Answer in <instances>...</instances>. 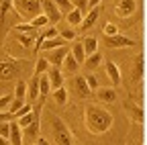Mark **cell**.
Returning <instances> with one entry per match:
<instances>
[{
    "instance_id": "cell-1",
    "label": "cell",
    "mask_w": 147,
    "mask_h": 145,
    "mask_svg": "<svg viewBox=\"0 0 147 145\" xmlns=\"http://www.w3.org/2000/svg\"><path fill=\"white\" fill-rule=\"evenodd\" d=\"M115 123L113 113H108L106 108H102L100 104L90 102L84 106V127L86 131L92 135H104L106 131H110V127Z\"/></svg>"
},
{
    "instance_id": "cell-2",
    "label": "cell",
    "mask_w": 147,
    "mask_h": 145,
    "mask_svg": "<svg viewBox=\"0 0 147 145\" xmlns=\"http://www.w3.org/2000/svg\"><path fill=\"white\" fill-rule=\"evenodd\" d=\"M12 6L18 12V16H23L25 21H33L39 14H43L41 8V0H12Z\"/></svg>"
},
{
    "instance_id": "cell-3",
    "label": "cell",
    "mask_w": 147,
    "mask_h": 145,
    "mask_svg": "<svg viewBox=\"0 0 147 145\" xmlns=\"http://www.w3.org/2000/svg\"><path fill=\"white\" fill-rule=\"evenodd\" d=\"M51 127H53V139L57 145H74V139H71V133L65 127V123L59 119V117H53L51 119Z\"/></svg>"
},
{
    "instance_id": "cell-4",
    "label": "cell",
    "mask_w": 147,
    "mask_h": 145,
    "mask_svg": "<svg viewBox=\"0 0 147 145\" xmlns=\"http://www.w3.org/2000/svg\"><path fill=\"white\" fill-rule=\"evenodd\" d=\"M102 43H104V47L106 49H123V47H133L135 45V41L133 39H129V37H125V35H104L102 37Z\"/></svg>"
},
{
    "instance_id": "cell-5",
    "label": "cell",
    "mask_w": 147,
    "mask_h": 145,
    "mask_svg": "<svg viewBox=\"0 0 147 145\" xmlns=\"http://www.w3.org/2000/svg\"><path fill=\"white\" fill-rule=\"evenodd\" d=\"M69 53V49H67V45L65 47H57V49H51V51H45V59L49 61V65H53V67H63V61H65V55Z\"/></svg>"
},
{
    "instance_id": "cell-6",
    "label": "cell",
    "mask_w": 147,
    "mask_h": 145,
    "mask_svg": "<svg viewBox=\"0 0 147 145\" xmlns=\"http://www.w3.org/2000/svg\"><path fill=\"white\" fill-rule=\"evenodd\" d=\"M115 12L121 19H131L137 12V0H117L115 2Z\"/></svg>"
},
{
    "instance_id": "cell-7",
    "label": "cell",
    "mask_w": 147,
    "mask_h": 145,
    "mask_svg": "<svg viewBox=\"0 0 147 145\" xmlns=\"http://www.w3.org/2000/svg\"><path fill=\"white\" fill-rule=\"evenodd\" d=\"M41 8H43V14L49 19L51 25H57L63 19V12L57 8V4H55L53 0H41Z\"/></svg>"
},
{
    "instance_id": "cell-8",
    "label": "cell",
    "mask_w": 147,
    "mask_h": 145,
    "mask_svg": "<svg viewBox=\"0 0 147 145\" xmlns=\"http://www.w3.org/2000/svg\"><path fill=\"white\" fill-rule=\"evenodd\" d=\"M21 76V67L12 61H0V80L2 82H10V80H18Z\"/></svg>"
},
{
    "instance_id": "cell-9",
    "label": "cell",
    "mask_w": 147,
    "mask_h": 145,
    "mask_svg": "<svg viewBox=\"0 0 147 145\" xmlns=\"http://www.w3.org/2000/svg\"><path fill=\"white\" fill-rule=\"evenodd\" d=\"M47 76H49V84H51V92H55V90L63 88L65 76L61 74V69H59V67H51V69L47 71Z\"/></svg>"
},
{
    "instance_id": "cell-10",
    "label": "cell",
    "mask_w": 147,
    "mask_h": 145,
    "mask_svg": "<svg viewBox=\"0 0 147 145\" xmlns=\"http://www.w3.org/2000/svg\"><path fill=\"white\" fill-rule=\"evenodd\" d=\"M27 86H29V90H27V100H29V104H35L37 98L41 96V92H39V76H33Z\"/></svg>"
},
{
    "instance_id": "cell-11",
    "label": "cell",
    "mask_w": 147,
    "mask_h": 145,
    "mask_svg": "<svg viewBox=\"0 0 147 145\" xmlns=\"http://www.w3.org/2000/svg\"><path fill=\"white\" fill-rule=\"evenodd\" d=\"M10 145H23V127L14 119L10 121Z\"/></svg>"
},
{
    "instance_id": "cell-12",
    "label": "cell",
    "mask_w": 147,
    "mask_h": 145,
    "mask_svg": "<svg viewBox=\"0 0 147 145\" xmlns=\"http://www.w3.org/2000/svg\"><path fill=\"white\" fill-rule=\"evenodd\" d=\"M55 37H59V29L55 27V25L45 27V29H43V33L39 35V39H37V51H39V47H41V43H43V41H47V39H55Z\"/></svg>"
},
{
    "instance_id": "cell-13",
    "label": "cell",
    "mask_w": 147,
    "mask_h": 145,
    "mask_svg": "<svg viewBox=\"0 0 147 145\" xmlns=\"http://www.w3.org/2000/svg\"><path fill=\"white\" fill-rule=\"evenodd\" d=\"M104 67H106V74H108L110 82H113L115 86H117V84H121L123 76H121V69H119V65H117L115 61H106V63H104Z\"/></svg>"
},
{
    "instance_id": "cell-14",
    "label": "cell",
    "mask_w": 147,
    "mask_h": 145,
    "mask_svg": "<svg viewBox=\"0 0 147 145\" xmlns=\"http://www.w3.org/2000/svg\"><path fill=\"white\" fill-rule=\"evenodd\" d=\"M67 45V41L63 39V37H55V39H47V41H43L41 43V47H39V51H51V49H57V47H65Z\"/></svg>"
},
{
    "instance_id": "cell-15",
    "label": "cell",
    "mask_w": 147,
    "mask_h": 145,
    "mask_svg": "<svg viewBox=\"0 0 147 145\" xmlns=\"http://www.w3.org/2000/svg\"><path fill=\"white\" fill-rule=\"evenodd\" d=\"M69 53L74 57H76V61L82 65L84 61H86V51H84V41H74V45H71V49H69Z\"/></svg>"
},
{
    "instance_id": "cell-16",
    "label": "cell",
    "mask_w": 147,
    "mask_h": 145,
    "mask_svg": "<svg viewBox=\"0 0 147 145\" xmlns=\"http://www.w3.org/2000/svg\"><path fill=\"white\" fill-rule=\"evenodd\" d=\"M98 14H100V10H98V8H90V10H88V14L84 16V21H82L80 29H82V31H88L92 25L98 21Z\"/></svg>"
},
{
    "instance_id": "cell-17",
    "label": "cell",
    "mask_w": 147,
    "mask_h": 145,
    "mask_svg": "<svg viewBox=\"0 0 147 145\" xmlns=\"http://www.w3.org/2000/svg\"><path fill=\"white\" fill-rule=\"evenodd\" d=\"M39 125H41V119H35L29 127L23 129V137H29L31 141L33 139H39Z\"/></svg>"
},
{
    "instance_id": "cell-18",
    "label": "cell",
    "mask_w": 147,
    "mask_h": 145,
    "mask_svg": "<svg viewBox=\"0 0 147 145\" xmlns=\"http://www.w3.org/2000/svg\"><path fill=\"white\" fill-rule=\"evenodd\" d=\"M84 12L82 10H78V8H74L69 14H65V21L69 23V27H80L82 25V21H84Z\"/></svg>"
},
{
    "instance_id": "cell-19",
    "label": "cell",
    "mask_w": 147,
    "mask_h": 145,
    "mask_svg": "<svg viewBox=\"0 0 147 145\" xmlns=\"http://www.w3.org/2000/svg\"><path fill=\"white\" fill-rule=\"evenodd\" d=\"M96 94H98V98L104 100V102H115V100H117L115 88H98V90H96Z\"/></svg>"
},
{
    "instance_id": "cell-20",
    "label": "cell",
    "mask_w": 147,
    "mask_h": 145,
    "mask_svg": "<svg viewBox=\"0 0 147 145\" xmlns=\"http://www.w3.org/2000/svg\"><path fill=\"white\" fill-rule=\"evenodd\" d=\"M39 111H41V108H39V106H37V108H33V111H31L29 115H25L23 119H14V121H16L18 125H21V127H23V129H25V127H29V125H31V123H33L35 119H39Z\"/></svg>"
},
{
    "instance_id": "cell-21",
    "label": "cell",
    "mask_w": 147,
    "mask_h": 145,
    "mask_svg": "<svg viewBox=\"0 0 147 145\" xmlns=\"http://www.w3.org/2000/svg\"><path fill=\"white\" fill-rule=\"evenodd\" d=\"M84 51H86V57L94 55V53L98 51V39L96 37H86L84 39Z\"/></svg>"
},
{
    "instance_id": "cell-22",
    "label": "cell",
    "mask_w": 147,
    "mask_h": 145,
    "mask_svg": "<svg viewBox=\"0 0 147 145\" xmlns=\"http://www.w3.org/2000/svg\"><path fill=\"white\" fill-rule=\"evenodd\" d=\"M63 67H65V74H76L78 67H80V63L76 61V57H74L71 53H67V55H65V61H63Z\"/></svg>"
},
{
    "instance_id": "cell-23",
    "label": "cell",
    "mask_w": 147,
    "mask_h": 145,
    "mask_svg": "<svg viewBox=\"0 0 147 145\" xmlns=\"http://www.w3.org/2000/svg\"><path fill=\"white\" fill-rule=\"evenodd\" d=\"M49 71V61L45 57H39L35 61V69H33V76H43Z\"/></svg>"
},
{
    "instance_id": "cell-24",
    "label": "cell",
    "mask_w": 147,
    "mask_h": 145,
    "mask_svg": "<svg viewBox=\"0 0 147 145\" xmlns=\"http://www.w3.org/2000/svg\"><path fill=\"white\" fill-rule=\"evenodd\" d=\"M27 90H29L27 82H23V80H16V88H14V98H18V100H25V102H27Z\"/></svg>"
},
{
    "instance_id": "cell-25",
    "label": "cell",
    "mask_w": 147,
    "mask_h": 145,
    "mask_svg": "<svg viewBox=\"0 0 147 145\" xmlns=\"http://www.w3.org/2000/svg\"><path fill=\"white\" fill-rule=\"evenodd\" d=\"M14 33H23V35H29V37H35L37 35V29L31 25V23H21L14 27Z\"/></svg>"
},
{
    "instance_id": "cell-26",
    "label": "cell",
    "mask_w": 147,
    "mask_h": 145,
    "mask_svg": "<svg viewBox=\"0 0 147 145\" xmlns=\"http://www.w3.org/2000/svg\"><path fill=\"white\" fill-rule=\"evenodd\" d=\"M100 63H102V53H98V51L94 53V55H88L86 61H84V65H86L88 69H94V67H98Z\"/></svg>"
},
{
    "instance_id": "cell-27",
    "label": "cell",
    "mask_w": 147,
    "mask_h": 145,
    "mask_svg": "<svg viewBox=\"0 0 147 145\" xmlns=\"http://www.w3.org/2000/svg\"><path fill=\"white\" fill-rule=\"evenodd\" d=\"M76 90H78V94H84V96L92 92L88 82H86V78H76Z\"/></svg>"
},
{
    "instance_id": "cell-28",
    "label": "cell",
    "mask_w": 147,
    "mask_h": 145,
    "mask_svg": "<svg viewBox=\"0 0 147 145\" xmlns=\"http://www.w3.org/2000/svg\"><path fill=\"white\" fill-rule=\"evenodd\" d=\"M12 100H14V94H4V96H0V113H8Z\"/></svg>"
},
{
    "instance_id": "cell-29",
    "label": "cell",
    "mask_w": 147,
    "mask_h": 145,
    "mask_svg": "<svg viewBox=\"0 0 147 145\" xmlns=\"http://www.w3.org/2000/svg\"><path fill=\"white\" fill-rule=\"evenodd\" d=\"M55 4H57V8L63 12V14H69L71 10H74V2L71 0H53Z\"/></svg>"
},
{
    "instance_id": "cell-30",
    "label": "cell",
    "mask_w": 147,
    "mask_h": 145,
    "mask_svg": "<svg viewBox=\"0 0 147 145\" xmlns=\"http://www.w3.org/2000/svg\"><path fill=\"white\" fill-rule=\"evenodd\" d=\"M31 25H33L35 29H45V27H49L51 23H49V19H47L45 14H39L37 19H33V21H31Z\"/></svg>"
},
{
    "instance_id": "cell-31",
    "label": "cell",
    "mask_w": 147,
    "mask_h": 145,
    "mask_svg": "<svg viewBox=\"0 0 147 145\" xmlns=\"http://www.w3.org/2000/svg\"><path fill=\"white\" fill-rule=\"evenodd\" d=\"M53 98H55V102H57V104H65V102H67V90H65V86L59 88V90H55V92H53Z\"/></svg>"
},
{
    "instance_id": "cell-32",
    "label": "cell",
    "mask_w": 147,
    "mask_h": 145,
    "mask_svg": "<svg viewBox=\"0 0 147 145\" xmlns=\"http://www.w3.org/2000/svg\"><path fill=\"white\" fill-rule=\"evenodd\" d=\"M76 31H74V27H69V29H65V31H59V37H63L65 41H74L76 39Z\"/></svg>"
},
{
    "instance_id": "cell-33",
    "label": "cell",
    "mask_w": 147,
    "mask_h": 145,
    "mask_svg": "<svg viewBox=\"0 0 147 145\" xmlns=\"http://www.w3.org/2000/svg\"><path fill=\"white\" fill-rule=\"evenodd\" d=\"M31 111H33V104H29V102H27L23 108H18V111L14 113V119H23V117H25V115H29Z\"/></svg>"
},
{
    "instance_id": "cell-34",
    "label": "cell",
    "mask_w": 147,
    "mask_h": 145,
    "mask_svg": "<svg viewBox=\"0 0 147 145\" xmlns=\"http://www.w3.org/2000/svg\"><path fill=\"white\" fill-rule=\"evenodd\" d=\"M0 137L10 139V121H6V123H0Z\"/></svg>"
},
{
    "instance_id": "cell-35",
    "label": "cell",
    "mask_w": 147,
    "mask_h": 145,
    "mask_svg": "<svg viewBox=\"0 0 147 145\" xmlns=\"http://www.w3.org/2000/svg\"><path fill=\"white\" fill-rule=\"evenodd\" d=\"M74 2V8H78V10H82L84 14H88V0H71Z\"/></svg>"
},
{
    "instance_id": "cell-36",
    "label": "cell",
    "mask_w": 147,
    "mask_h": 145,
    "mask_svg": "<svg viewBox=\"0 0 147 145\" xmlns=\"http://www.w3.org/2000/svg\"><path fill=\"white\" fill-rule=\"evenodd\" d=\"M25 104H27L25 100H18V98H14V100H12V104H10V108H8V113H10V115L14 117V113L18 111V108H23Z\"/></svg>"
},
{
    "instance_id": "cell-37",
    "label": "cell",
    "mask_w": 147,
    "mask_h": 145,
    "mask_svg": "<svg viewBox=\"0 0 147 145\" xmlns=\"http://www.w3.org/2000/svg\"><path fill=\"white\" fill-rule=\"evenodd\" d=\"M104 35H108V37H110V35H119L117 25H115V23H106V25H104Z\"/></svg>"
},
{
    "instance_id": "cell-38",
    "label": "cell",
    "mask_w": 147,
    "mask_h": 145,
    "mask_svg": "<svg viewBox=\"0 0 147 145\" xmlns=\"http://www.w3.org/2000/svg\"><path fill=\"white\" fill-rule=\"evenodd\" d=\"M86 82H88L90 90H98V78H96L94 74H90V76H86Z\"/></svg>"
},
{
    "instance_id": "cell-39",
    "label": "cell",
    "mask_w": 147,
    "mask_h": 145,
    "mask_svg": "<svg viewBox=\"0 0 147 145\" xmlns=\"http://www.w3.org/2000/svg\"><path fill=\"white\" fill-rule=\"evenodd\" d=\"M100 2H102V0H88V6H90V8H98Z\"/></svg>"
},
{
    "instance_id": "cell-40",
    "label": "cell",
    "mask_w": 147,
    "mask_h": 145,
    "mask_svg": "<svg viewBox=\"0 0 147 145\" xmlns=\"http://www.w3.org/2000/svg\"><path fill=\"white\" fill-rule=\"evenodd\" d=\"M37 145H49V141L43 139V137H39V139H37Z\"/></svg>"
},
{
    "instance_id": "cell-41",
    "label": "cell",
    "mask_w": 147,
    "mask_h": 145,
    "mask_svg": "<svg viewBox=\"0 0 147 145\" xmlns=\"http://www.w3.org/2000/svg\"><path fill=\"white\" fill-rule=\"evenodd\" d=\"M0 145H6V139L4 137H0Z\"/></svg>"
}]
</instances>
